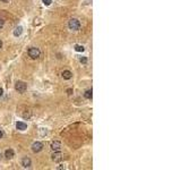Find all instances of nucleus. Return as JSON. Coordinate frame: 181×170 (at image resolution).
I'll list each match as a JSON object with an SVG mask.
<instances>
[{"label":"nucleus","mask_w":181,"mask_h":170,"mask_svg":"<svg viewBox=\"0 0 181 170\" xmlns=\"http://www.w3.org/2000/svg\"><path fill=\"white\" fill-rule=\"evenodd\" d=\"M22 33H23V27H22V26H17V27L14 30V35L15 36H19Z\"/></svg>","instance_id":"9b49d317"},{"label":"nucleus","mask_w":181,"mask_h":170,"mask_svg":"<svg viewBox=\"0 0 181 170\" xmlns=\"http://www.w3.org/2000/svg\"><path fill=\"white\" fill-rule=\"evenodd\" d=\"M42 1H43V4H44L45 6H50L51 2H52V0H42Z\"/></svg>","instance_id":"4468645a"},{"label":"nucleus","mask_w":181,"mask_h":170,"mask_svg":"<svg viewBox=\"0 0 181 170\" xmlns=\"http://www.w3.org/2000/svg\"><path fill=\"white\" fill-rule=\"evenodd\" d=\"M5 157H6L7 159H11V158H14V151L11 149L6 150V152H5Z\"/></svg>","instance_id":"9d476101"},{"label":"nucleus","mask_w":181,"mask_h":170,"mask_svg":"<svg viewBox=\"0 0 181 170\" xmlns=\"http://www.w3.org/2000/svg\"><path fill=\"white\" fill-rule=\"evenodd\" d=\"M2 47V42H1V41H0V48H1Z\"/></svg>","instance_id":"412c9836"},{"label":"nucleus","mask_w":181,"mask_h":170,"mask_svg":"<svg viewBox=\"0 0 181 170\" xmlns=\"http://www.w3.org/2000/svg\"><path fill=\"white\" fill-rule=\"evenodd\" d=\"M81 62H82V64H86V62H87V59H86L85 57L81 58Z\"/></svg>","instance_id":"2eb2a0df"},{"label":"nucleus","mask_w":181,"mask_h":170,"mask_svg":"<svg viewBox=\"0 0 181 170\" xmlns=\"http://www.w3.org/2000/svg\"><path fill=\"white\" fill-rule=\"evenodd\" d=\"M15 89H16V91L19 92V93H24V92L27 90V85H26V83H24V82L19 81L15 84Z\"/></svg>","instance_id":"f03ea898"},{"label":"nucleus","mask_w":181,"mask_h":170,"mask_svg":"<svg viewBox=\"0 0 181 170\" xmlns=\"http://www.w3.org/2000/svg\"><path fill=\"white\" fill-rule=\"evenodd\" d=\"M2 26H4V21L0 18V28H2Z\"/></svg>","instance_id":"dca6fc26"},{"label":"nucleus","mask_w":181,"mask_h":170,"mask_svg":"<svg viewBox=\"0 0 181 170\" xmlns=\"http://www.w3.org/2000/svg\"><path fill=\"white\" fill-rule=\"evenodd\" d=\"M16 128L19 130H26L27 125H26L25 123H23V121H17V123H16Z\"/></svg>","instance_id":"6e6552de"},{"label":"nucleus","mask_w":181,"mask_h":170,"mask_svg":"<svg viewBox=\"0 0 181 170\" xmlns=\"http://www.w3.org/2000/svg\"><path fill=\"white\" fill-rule=\"evenodd\" d=\"M84 50H85V49H84L83 45H79V44L75 45V51H77V52H83Z\"/></svg>","instance_id":"ddd939ff"},{"label":"nucleus","mask_w":181,"mask_h":170,"mask_svg":"<svg viewBox=\"0 0 181 170\" xmlns=\"http://www.w3.org/2000/svg\"><path fill=\"white\" fill-rule=\"evenodd\" d=\"M40 55H41V51L38 48H31V49L28 50V56H30L31 58H33V59L38 58Z\"/></svg>","instance_id":"7ed1b4c3"},{"label":"nucleus","mask_w":181,"mask_h":170,"mask_svg":"<svg viewBox=\"0 0 181 170\" xmlns=\"http://www.w3.org/2000/svg\"><path fill=\"white\" fill-rule=\"evenodd\" d=\"M42 149H43V144H42L41 142H35V143H33V145H32L33 152H35V153L41 152V151H42Z\"/></svg>","instance_id":"20e7f679"},{"label":"nucleus","mask_w":181,"mask_h":170,"mask_svg":"<svg viewBox=\"0 0 181 170\" xmlns=\"http://www.w3.org/2000/svg\"><path fill=\"white\" fill-rule=\"evenodd\" d=\"M1 137H2V132L0 130V138H1Z\"/></svg>","instance_id":"aec40b11"},{"label":"nucleus","mask_w":181,"mask_h":170,"mask_svg":"<svg viewBox=\"0 0 181 170\" xmlns=\"http://www.w3.org/2000/svg\"><path fill=\"white\" fill-rule=\"evenodd\" d=\"M67 93H68L69 95H70V94L72 93V89H68V90H67Z\"/></svg>","instance_id":"f3484780"},{"label":"nucleus","mask_w":181,"mask_h":170,"mask_svg":"<svg viewBox=\"0 0 181 170\" xmlns=\"http://www.w3.org/2000/svg\"><path fill=\"white\" fill-rule=\"evenodd\" d=\"M51 149L53 150V151H60V149H61V143H60L59 141L52 142L51 143Z\"/></svg>","instance_id":"0eeeda50"},{"label":"nucleus","mask_w":181,"mask_h":170,"mask_svg":"<svg viewBox=\"0 0 181 170\" xmlns=\"http://www.w3.org/2000/svg\"><path fill=\"white\" fill-rule=\"evenodd\" d=\"M62 160V154L59 151H54V153L52 154V161L54 162H60Z\"/></svg>","instance_id":"39448f33"},{"label":"nucleus","mask_w":181,"mask_h":170,"mask_svg":"<svg viewBox=\"0 0 181 170\" xmlns=\"http://www.w3.org/2000/svg\"><path fill=\"white\" fill-rule=\"evenodd\" d=\"M2 94H4V90H2V89H0V96H1Z\"/></svg>","instance_id":"a211bd4d"},{"label":"nucleus","mask_w":181,"mask_h":170,"mask_svg":"<svg viewBox=\"0 0 181 170\" xmlns=\"http://www.w3.org/2000/svg\"><path fill=\"white\" fill-rule=\"evenodd\" d=\"M84 96H85L86 99H92V96H93V91H92V89L87 90V91L84 93Z\"/></svg>","instance_id":"f8f14e48"},{"label":"nucleus","mask_w":181,"mask_h":170,"mask_svg":"<svg viewBox=\"0 0 181 170\" xmlns=\"http://www.w3.org/2000/svg\"><path fill=\"white\" fill-rule=\"evenodd\" d=\"M1 2H9V0H0Z\"/></svg>","instance_id":"6ab92c4d"},{"label":"nucleus","mask_w":181,"mask_h":170,"mask_svg":"<svg viewBox=\"0 0 181 170\" xmlns=\"http://www.w3.org/2000/svg\"><path fill=\"white\" fill-rule=\"evenodd\" d=\"M31 164H32V161H31L30 158L25 157L22 159V166H23L24 168H28V167H31Z\"/></svg>","instance_id":"423d86ee"},{"label":"nucleus","mask_w":181,"mask_h":170,"mask_svg":"<svg viewBox=\"0 0 181 170\" xmlns=\"http://www.w3.org/2000/svg\"><path fill=\"white\" fill-rule=\"evenodd\" d=\"M68 26H69V28H70V30L77 31V30H79V28H81V23H79L78 19L72 18V19H70V21H69Z\"/></svg>","instance_id":"f257e3e1"},{"label":"nucleus","mask_w":181,"mask_h":170,"mask_svg":"<svg viewBox=\"0 0 181 170\" xmlns=\"http://www.w3.org/2000/svg\"><path fill=\"white\" fill-rule=\"evenodd\" d=\"M62 77H64L65 79H70L72 77V73L70 70H64V72H62Z\"/></svg>","instance_id":"1a4fd4ad"}]
</instances>
